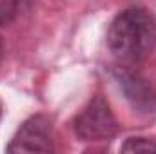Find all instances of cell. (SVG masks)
Segmentation results:
<instances>
[{
  "label": "cell",
  "mask_w": 156,
  "mask_h": 154,
  "mask_svg": "<svg viewBox=\"0 0 156 154\" xmlns=\"http://www.w3.org/2000/svg\"><path fill=\"white\" fill-rule=\"evenodd\" d=\"M107 49L122 65H136L156 49V16L144 5H129L107 29Z\"/></svg>",
  "instance_id": "1"
},
{
  "label": "cell",
  "mask_w": 156,
  "mask_h": 154,
  "mask_svg": "<svg viewBox=\"0 0 156 154\" xmlns=\"http://www.w3.org/2000/svg\"><path fill=\"white\" fill-rule=\"evenodd\" d=\"M73 132L82 142H109L118 134V121L109 102L96 94L73 118Z\"/></svg>",
  "instance_id": "2"
},
{
  "label": "cell",
  "mask_w": 156,
  "mask_h": 154,
  "mask_svg": "<svg viewBox=\"0 0 156 154\" xmlns=\"http://www.w3.org/2000/svg\"><path fill=\"white\" fill-rule=\"evenodd\" d=\"M7 152H55L53 143V123L51 118L45 114H35L27 118L15 136L11 138L9 145L5 147Z\"/></svg>",
  "instance_id": "3"
},
{
  "label": "cell",
  "mask_w": 156,
  "mask_h": 154,
  "mask_svg": "<svg viewBox=\"0 0 156 154\" xmlns=\"http://www.w3.org/2000/svg\"><path fill=\"white\" fill-rule=\"evenodd\" d=\"M113 78L134 113L142 116L156 114V89L149 80H145L140 73L131 71L127 65L116 67L113 71Z\"/></svg>",
  "instance_id": "4"
},
{
  "label": "cell",
  "mask_w": 156,
  "mask_h": 154,
  "mask_svg": "<svg viewBox=\"0 0 156 154\" xmlns=\"http://www.w3.org/2000/svg\"><path fill=\"white\" fill-rule=\"evenodd\" d=\"M37 0H0V27L13 24L33 9Z\"/></svg>",
  "instance_id": "5"
},
{
  "label": "cell",
  "mask_w": 156,
  "mask_h": 154,
  "mask_svg": "<svg viewBox=\"0 0 156 154\" xmlns=\"http://www.w3.org/2000/svg\"><path fill=\"white\" fill-rule=\"evenodd\" d=\"M122 152H156L154 138H127L120 147Z\"/></svg>",
  "instance_id": "6"
},
{
  "label": "cell",
  "mask_w": 156,
  "mask_h": 154,
  "mask_svg": "<svg viewBox=\"0 0 156 154\" xmlns=\"http://www.w3.org/2000/svg\"><path fill=\"white\" fill-rule=\"evenodd\" d=\"M4 54H5V44H4V38L0 37V62L4 60Z\"/></svg>",
  "instance_id": "7"
},
{
  "label": "cell",
  "mask_w": 156,
  "mask_h": 154,
  "mask_svg": "<svg viewBox=\"0 0 156 154\" xmlns=\"http://www.w3.org/2000/svg\"><path fill=\"white\" fill-rule=\"evenodd\" d=\"M0 118H2V105H0Z\"/></svg>",
  "instance_id": "8"
}]
</instances>
